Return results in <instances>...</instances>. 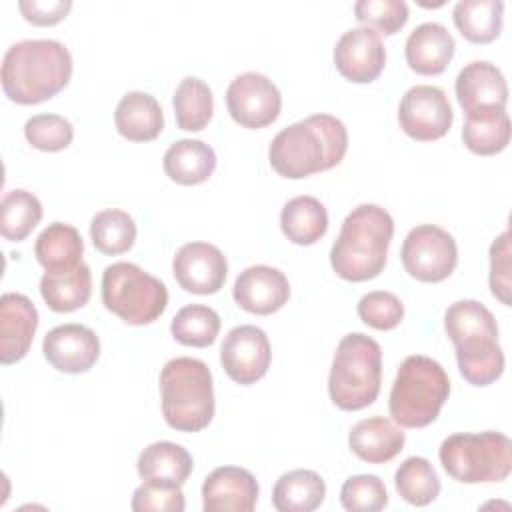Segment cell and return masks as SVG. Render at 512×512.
<instances>
[{
  "mask_svg": "<svg viewBox=\"0 0 512 512\" xmlns=\"http://www.w3.org/2000/svg\"><path fill=\"white\" fill-rule=\"evenodd\" d=\"M456 98L466 114L480 110H504L508 84L500 68L488 60L468 62L456 76Z\"/></svg>",
  "mask_w": 512,
  "mask_h": 512,
  "instance_id": "cell-18",
  "label": "cell"
},
{
  "mask_svg": "<svg viewBox=\"0 0 512 512\" xmlns=\"http://www.w3.org/2000/svg\"><path fill=\"white\" fill-rule=\"evenodd\" d=\"M42 204L40 200L22 188L4 194L0 204V232L10 242L24 240L40 222Z\"/></svg>",
  "mask_w": 512,
  "mask_h": 512,
  "instance_id": "cell-34",
  "label": "cell"
},
{
  "mask_svg": "<svg viewBox=\"0 0 512 512\" xmlns=\"http://www.w3.org/2000/svg\"><path fill=\"white\" fill-rule=\"evenodd\" d=\"M136 468L142 480L182 486L192 474L194 462L186 448H182L176 442L162 440V442H152L140 452Z\"/></svg>",
  "mask_w": 512,
  "mask_h": 512,
  "instance_id": "cell-26",
  "label": "cell"
},
{
  "mask_svg": "<svg viewBox=\"0 0 512 512\" xmlns=\"http://www.w3.org/2000/svg\"><path fill=\"white\" fill-rule=\"evenodd\" d=\"M340 502L350 512H378L388 504V492L376 474H356L342 484Z\"/></svg>",
  "mask_w": 512,
  "mask_h": 512,
  "instance_id": "cell-38",
  "label": "cell"
},
{
  "mask_svg": "<svg viewBox=\"0 0 512 512\" xmlns=\"http://www.w3.org/2000/svg\"><path fill=\"white\" fill-rule=\"evenodd\" d=\"M114 124L120 136L130 142H150L164 128V114L158 100L146 92H128L120 98Z\"/></svg>",
  "mask_w": 512,
  "mask_h": 512,
  "instance_id": "cell-23",
  "label": "cell"
},
{
  "mask_svg": "<svg viewBox=\"0 0 512 512\" xmlns=\"http://www.w3.org/2000/svg\"><path fill=\"white\" fill-rule=\"evenodd\" d=\"M258 502V482L246 468L220 466L202 484L206 512H250Z\"/></svg>",
  "mask_w": 512,
  "mask_h": 512,
  "instance_id": "cell-19",
  "label": "cell"
},
{
  "mask_svg": "<svg viewBox=\"0 0 512 512\" xmlns=\"http://www.w3.org/2000/svg\"><path fill=\"white\" fill-rule=\"evenodd\" d=\"M452 120L454 114L448 96L438 86L416 84L406 90L400 100V128L418 142H432L442 138L450 130Z\"/></svg>",
  "mask_w": 512,
  "mask_h": 512,
  "instance_id": "cell-11",
  "label": "cell"
},
{
  "mask_svg": "<svg viewBox=\"0 0 512 512\" xmlns=\"http://www.w3.org/2000/svg\"><path fill=\"white\" fill-rule=\"evenodd\" d=\"M490 290L510 306V232H502L490 246Z\"/></svg>",
  "mask_w": 512,
  "mask_h": 512,
  "instance_id": "cell-42",
  "label": "cell"
},
{
  "mask_svg": "<svg viewBox=\"0 0 512 512\" xmlns=\"http://www.w3.org/2000/svg\"><path fill=\"white\" fill-rule=\"evenodd\" d=\"M280 226L290 242L310 246L326 234L328 212L318 198L296 196L284 204L280 212Z\"/></svg>",
  "mask_w": 512,
  "mask_h": 512,
  "instance_id": "cell-29",
  "label": "cell"
},
{
  "mask_svg": "<svg viewBox=\"0 0 512 512\" xmlns=\"http://www.w3.org/2000/svg\"><path fill=\"white\" fill-rule=\"evenodd\" d=\"M502 0H460L452 10V18L460 34L474 44H488L502 30Z\"/></svg>",
  "mask_w": 512,
  "mask_h": 512,
  "instance_id": "cell-31",
  "label": "cell"
},
{
  "mask_svg": "<svg viewBox=\"0 0 512 512\" xmlns=\"http://www.w3.org/2000/svg\"><path fill=\"white\" fill-rule=\"evenodd\" d=\"M82 252L80 232L64 222L48 224L34 244V254L46 272H64L80 266Z\"/></svg>",
  "mask_w": 512,
  "mask_h": 512,
  "instance_id": "cell-25",
  "label": "cell"
},
{
  "mask_svg": "<svg viewBox=\"0 0 512 512\" xmlns=\"http://www.w3.org/2000/svg\"><path fill=\"white\" fill-rule=\"evenodd\" d=\"M172 104L176 124L186 132L202 130L210 122L214 112L212 90L204 80L196 76H186L184 80H180Z\"/></svg>",
  "mask_w": 512,
  "mask_h": 512,
  "instance_id": "cell-32",
  "label": "cell"
},
{
  "mask_svg": "<svg viewBox=\"0 0 512 512\" xmlns=\"http://www.w3.org/2000/svg\"><path fill=\"white\" fill-rule=\"evenodd\" d=\"M232 296L242 310L268 316L288 302L290 282L278 268L256 264L244 268L236 276Z\"/></svg>",
  "mask_w": 512,
  "mask_h": 512,
  "instance_id": "cell-17",
  "label": "cell"
},
{
  "mask_svg": "<svg viewBox=\"0 0 512 512\" xmlns=\"http://www.w3.org/2000/svg\"><path fill=\"white\" fill-rule=\"evenodd\" d=\"M336 70L350 82L368 84L386 66V48L380 34L368 26L346 30L334 46Z\"/></svg>",
  "mask_w": 512,
  "mask_h": 512,
  "instance_id": "cell-14",
  "label": "cell"
},
{
  "mask_svg": "<svg viewBox=\"0 0 512 512\" xmlns=\"http://www.w3.org/2000/svg\"><path fill=\"white\" fill-rule=\"evenodd\" d=\"M162 414L170 428L198 432L214 416V384L210 368L190 356H178L160 372Z\"/></svg>",
  "mask_w": 512,
  "mask_h": 512,
  "instance_id": "cell-5",
  "label": "cell"
},
{
  "mask_svg": "<svg viewBox=\"0 0 512 512\" xmlns=\"http://www.w3.org/2000/svg\"><path fill=\"white\" fill-rule=\"evenodd\" d=\"M356 310L360 320L376 330H392L404 318V304L396 294L386 290H374L364 294Z\"/></svg>",
  "mask_w": 512,
  "mask_h": 512,
  "instance_id": "cell-40",
  "label": "cell"
},
{
  "mask_svg": "<svg viewBox=\"0 0 512 512\" xmlns=\"http://www.w3.org/2000/svg\"><path fill=\"white\" fill-rule=\"evenodd\" d=\"M444 328L456 348L458 370L472 386H488L504 372L494 314L478 300H458L444 314Z\"/></svg>",
  "mask_w": 512,
  "mask_h": 512,
  "instance_id": "cell-3",
  "label": "cell"
},
{
  "mask_svg": "<svg viewBox=\"0 0 512 512\" xmlns=\"http://www.w3.org/2000/svg\"><path fill=\"white\" fill-rule=\"evenodd\" d=\"M102 302L126 324L144 326L162 316L168 304L166 284L132 262H114L102 274Z\"/></svg>",
  "mask_w": 512,
  "mask_h": 512,
  "instance_id": "cell-9",
  "label": "cell"
},
{
  "mask_svg": "<svg viewBox=\"0 0 512 512\" xmlns=\"http://www.w3.org/2000/svg\"><path fill=\"white\" fill-rule=\"evenodd\" d=\"M326 496V484L314 470L284 472L272 490V504L278 512H312Z\"/></svg>",
  "mask_w": 512,
  "mask_h": 512,
  "instance_id": "cell-27",
  "label": "cell"
},
{
  "mask_svg": "<svg viewBox=\"0 0 512 512\" xmlns=\"http://www.w3.org/2000/svg\"><path fill=\"white\" fill-rule=\"evenodd\" d=\"M72 76V54L58 40H22L2 58V90L16 104H40L56 96Z\"/></svg>",
  "mask_w": 512,
  "mask_h": 512,
  "instance_id": "cell-2",
  "label": "cell"
},
{
  "mask_svg": "<svg viewBox=\"0 0 512 512\" xmlns=\"http://www.w3.org/2000/svg\"><path fill=\"white\" fill-rule=\"evenodd\" d=\"M134 512H182L186 502L178 484L144 480L132 496Z\"/></svg>",
  "mask_w": 512,
  "mask_h": 512,
  "instance_id": "cell-41",
  "label": "cell"
},
{
  "mask_svg": "<svg viewBox=\"0 0 512 512\" xmlns=\"http://www.w3.org/2000/svg\"><path fill=\"white\" fill-rule=\"evenodd\" d=\"M394 484L398 494L412 506H426L440 494L438 474L422 456L406 458L394 474Z\"/></svg>",
  "mask_w": 512,
  "mask_h": 512,
  "instance_id": "cell-35",
  "label": "cell"
},
{
  "mask_svg": "<svg viewBox=\"0 0 512 512\" xmlns=\"http://www.w3.org/2000/svg\"><path fill=\"white\" fill-rule=\"evenodd\" d=\"M406 272L420 282H442L458 264V246L450 232L420 224L408 232L400 250Z\"/></svg>",
  "mask_w": 512,
  "mask_h": 512,
  "instance_id": "cell-10",
  "label": "cell"
},
{
  "mask_svg": "<svg viewBox=\"0 0 512 512\" xmlns=\"http://www.w3.org/2000/svg\"><path fill=\"white\" fill-rule=\"evenodd\" d=\"M226 108L234 122L258 130L278 118L282 96L268 76L260 72H244L228 84Z\"/></svg>",
  "mask_w": 512,
  "mask_h": 512,
  "instance_id": "cell-12",
  "label": "cell"
},
{
  "mask_svg": "<svg viewBox=\"0 0 512 512\" xmlns=\"http://www.w3.org/2000/svg\"><path fill=\"white\" fill-rule=\"evenodd\" d=\"M164 172L170 180L182 186L206 182L216 168V152L202 140H176L164 154Z\"/></svg>",
  "mask_w": 512,
  "mask_h": 512,
  "instance_id": "cell-24",
  "label": "cell"
},
{
  "mask_svg": "<svg viewBox=\"0 0 512 512\" xmlns=\"http://www.w3.org/2000/svg\"><path fill=\"white\" fill-rule=\"evenodd\" d=\"M38 328L34 302L18 292H6L0 300V362L4 366L22 360Z\"/></svg>",
  "mask_w": 512,
  "mask_h": 512,
  "instance_id": "cell-20",
  "label": "cell"
},
{
  "mask_svg": "<svg viewBox=\"0 0 512 512\" xmlns=\"http://www.w3.org/2000/svg\"><path fill=\"white\" fill-rule=\"evenodd\" d=\"M172 272L182 290L192 294H214L224 286L228 262L222 250L208 242H188L178 248Z\"/></svg>",
  "mask_w": 512,
  "mask_h": 512,
  "instance_id": "cell-15",
  "label": "cell"
},
{
  "mask_svg": "<svg viewBox=\"0 0 512 512\" xmlns=\"http://www.w3.org/2000/svg\"><path fill=\"white\" fill-rule=\"evenodd\" d=\"M438 456L444 470L462 484L502 482L512 470V442L494 430L452 434L440 444Z\"/></svg>",
  "mask_w": 512,
  "mask_h": 512,
  "instance_id": "cell-8",
  "label": "cell"
},
{
  "mask_svg": "<svg viewBox=\"0 0 512 512\" xmlns=\"http://www.w3.org/2000/svg\"><path fill=\"white\" fill-rule=\"evenodd\" d=\"M462 140L466 148L478 156L502 152L510 142V118L506 110H480L466 114Z\"/></svg>",
  "mask_w": 512,
  "mask_h": 512,
  "instance_id": "cell-30",
  "label": "cell"
},
{
  "mask_svg": "<svg viewBox=\"0 0 512 512\" xmlns=\"http://www.w3.org/2000/svg\"><path fill=\"white\" fill-rule=\"evenodd\" d=\"M26 140L42 152H58L70 146L74 128L60 114H36L24 124Z\"/></svg>",
  "mask_w": 512,
  "mask_h": 512,
  "instance_id": "cell-37",
  "label": "cell"
},
{
  "mask_svg": "<svg viewBox=\"0 0 512 512\" xmlns=\"http://www.w3.org/2000/svg\"><path fill=\"white\" fill-rule=\"evenodd\" d=\"M380 382V344L362 332L346 334L336 346L328 376L330 400L340 410L348 412L366 408L376 400L380 392Z\"/></svg>",
  "mask_w": 512,
  "mask_h": 512,
  "instance_id": "cell-6",
  "label": "cell"
},
{
  "mask_svg": "<svg viewBox=\"0 0 512 512\" xmlns=\"http://www.w3.org/2000/svg\"><path fill=\"white\" fill-rule=\"evenodd\" d=\"M392 236L394 220L388 210L378 204L356 206L330 248L332 270L348 282L376 278L386 266Z\"/></svg>",
  "mask_w": 512,
  "mask_h": 512,
  "instance_id": "cell-4",
  "label": "cell"
},
{
  "mask_svg": "<svg viewBox=\"0 0 512 512\" xmlns=\"http://www.w3.org/2000/svg\"><path fill=\"white\" fill-rule=\"evenodd\" d=\"M40 294L50 310L74 312L82 308L92 294V274L82 262L64 272H46L40 278Z\"/></svg>",
  "mask_w": 512,
  "mask_h": 512,
  "instance_id": "cell-28",
  "label": "cell"
},
{
  "mask_svg": "<svg viewBox=\"0 0 512 512\" xmlns=\"http://www.w3.org/2000/svg\"><path fill=\"white\" fill-rule=\"evenodd\" d=\"M22 16L36 26H52L66 18L72 8L70 0H20Z\"/></svg>",
  "mask_w": 512,
  "mask_h": 512,
  "instance_id": "cell-43",
  "label": "cell"
},
{
  "mask_svg": "<svg viewBox=\"0 0 512 512\" xmlns=\"http://www.w3.org/2000/svg\"><path fill=\"white\" fill-rule=\"evenodd\" d=\"M90 238L96 250L116 256L132 248L136 240V224L128 212L106 208L94 214L90 222Z\"/></svg>",
  "mask_w": 512,
  "mask_h": 512,
  "instance_id": "cell-33",
  "label": "cell"
},
{
  "mask_svg": "<svg viewBox=\"0 0 512 512\" xmlns=\"http://www.w3.org/2000/svg\"><path fill=\"white\" fill-rule=\"evenodd\" d=\"M346 150L344 122L332 114H312L274 136L268 160L280 176L300 180L338 166Z\"/></svg>",
  "mask_w": 512,
  "mask_h": 512,
  "instance_id": "cell-1",
  "label": "cell"
},
{
  "mask_svg": "<svg viewBox=\"0 0 512 512\" xmlns=\"http://www.w3.org/2000/svg\"><path fill=\"white\" fill-rule=\"evenodd\" d=\"M170 332L174 340L184 346L206 348L214 344L220 332V316L210 306L188 304L172 318Z\"/></svg>",
  "mask_w": 512,
  "mask_h": 512,
  "instance_id": "cell-36",
  "label": "cell"
},
{
  "mask_svg": "<svg viewBox=\"0 0 512 512\" xmlns=\"http://www.w3.org/2000/svg\"><path fill=\"white\" fill-rule=\"evenodd\" d=\"M354 14L364 26L392 36L406 24L408 4L404 0H358Z\"/></svg>",
  "mask_w": 512,
  "mask_h": 512,
  "instance_id": "cell-39",
  "label": "cell"
},
{
  "mask_svg": "<svg viewBox=\"0 0 512 512\" xmlns=\"http://www.w3.org/2000/svg\"><path fill=\"white\" fill-rule=\"evenodd\" d=\"M406 434L384 416H370L356 422L348 434L350 450L368 464H384L400 454Z\"/></svg>",
  "mask_w": 512,
  "mask_h": 512,
  "instance_id": "cell-22",
  "label": "cell"
},
{
  "mask_svg": "<svg viewBox=\"0 0 512 512\" xmlns=\"http://www.w3.org/2000/svg\"><path fill=\"white\" fill-rule=\"evenodd\" d=\"M448 394V374L436 360L422 354L408 356L390 390V416L404 428H424L438 418Z\"/></svg>",
  "mask_w": 512,
  "mask_h": 512,
  "instance_id": "cell-7",
  "label": "cell"
},
{
  "mask_svg": "<svg viewBox=\"0 0 512 512\" xmlns=\"http://www.w3.org/2000/svg\"><path fill=\"white\" fill-rule=\"evenodd\" d=\"M456 50L454 36L440 22H422L406 38L408 66L422 76L442 74Z\"/></svg>",
  "mask_w": 512,
  "mask_h": 512,
  "instance_id": "cell-21",
  "label": "cell"
},
{
  "mask_svg": "<svg viewBox=\"0 0 512 512\" xmlns=\"http://www.w3.org/2000/svg\"><path fill=\"white\" fill-rule=\"evenodd\" d=\"M270 358L272 350L266 332L252 324L232 328L220 346L224 372L242 386L258 382L268 372Z\"/></svg>",
  "mask_w": 512,
  "mask_h": 512,
  "instance_id": "cell-13",
  "label": "cell"
},
{
  "mask_svg": "<svg viewBox=\"0 0 512 512\" xmlns=\"http://www.w3.org/2000/svg\"><path fill=\"white\" fill-rule=\"evenodd\" d=\"M42 352L58 372L82 374L96 364L100 340L96 332L84 324H60L44 336Z\"/></svg>",
  "mask_w": 512,
  "mask_h": 512,
  "instance_id": "cell-16",
  "label": "cell"
}]
</instances>
